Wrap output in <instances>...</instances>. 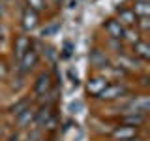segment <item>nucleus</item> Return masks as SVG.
I'll return each mask as SVG.
<instances>
[{"instance_id": "nucleus-1", "label": "nucleus", "mask_w": 150, "mask_h": 141, "mask_svg": "<svg viewBox=\"0 0 150 141\" xmlns=\"http://www.w3.org/2000/svg\"><path fill=\"white\" fill-rule=\"evenodd\" d=\"M128 96H129V87L124 83H109L98 94V98L103 102H116V100H122V98H128Z\"/></svg>"}, {"instance_id": "nucleus-2", "label": "nucleus", "mask_w": 150, "mask_h": 141, "mask_svg": "<svg viewBox=\"0 0 150 141\" xmlns=\"http://www.w3.org/2000/svg\"><path fill=\"white\" fill-rule=\"evenodd\" d=\"M148 109H150V100H148L146 94L133 96V98H129L126 103L120 105L122 115H124V113H141V115H148Z\"/></svg>"}, {"instance_id": "nucleus-3", "label": "nucleus", "mask_w": 150, "mask_h": 141, "mask_svg": "<svg viewBox=\"0 0 150 141\" xmlns=\"http://www.w3.org/2000/svg\"><path fill=\"white\" fill-rule=\"evenodd\" d=\"M49 90H53V77H51V73L41 72L38 75L36 83H34V96L36 98H43Z\"/></svg>"}, {"instance_id": "nucleus-4", "label": "nucleus", "mask_w": 150, "mask_h": 141, "mask_svg": "<svg viewBox=\"0 0 150 141\" xmlns=\"http://www.w3.org/2000/svg\"><path fill=\"white\" fill-rule=\"evenodd\" d=\"M38 60H40V53H38L34 47H30V49L25 53V56L19 60V72H21V73H28L30 70L36 68Z\"/></svg>"}, {"instance_id": "nucleus-5", "label": "nucleus", "mask_w": 150, "mask_h": 141, "mask_svg": "<svg viewBox=\"0 0 150 141\" xmlns=\"http://www.w3.org/2000/svg\"><path fill=\"white\" fill-rule=\"evenodd\" d=\"M21 25H23V30L25 32L36 30L38 25H40V13L30 9V8H25L23 9V17H21Z\"/></svg>"}, {"instance_id": "nucleus-6", "label": "nucleus", "mask_w": 150, "mask_h": 141, "mask_svg": "<svg viewBox=\"0 0 150 141\" xmlns=\"http://www.w3.org/2000/svg\"><path fill=\"white\" fill-rule=\"evenodd\" d=\"M111 135L115 139H118V141H129V139H135L139 135V128H135V126L120 124V126H116V128L111 132Z\"/></svg>"}, {"instance_id": "nucleus-7", "label": "nucleus", "mask_w": 150, "mask_h": 141, "mask_svg": "<svg viewBox=\"0 0 150 141\" xmlns=\"http://www.w3.org/2000/svg\"><path fill=\"white\" fill-rule=\"evenodd\" d=\"M88 58H90V64L94 66V68H98V70H109L111 68V60L107 58V55L103 53L101 49H94L90 51V55H88Z\"/></svg>"}, {"instance_id": "nucleus-8", "label": "nucleus", "mask_w": 150, "mask_h": 141, "mask_svg": "<svg viewBox=\"0 0 150 141\" xmlns=\"http://www.w3.org/2000/svg\"><path fill=\"white\" fill-rule=\"evenodd\" d=\"M103 30L107 32V36H109V40H116L120 41L122 36H124V30L126 28L120 25L116 19H107L105 23H103Z\"/></svg>"}, {"instance_id": "nucleus-9", "label": "nucleus", "mask_w": 150, "mask_h": 141, "mask_svg": "<svg viewBox=\"0 0 150 141\" xmlns=\"http://www.w3.org/2000/svg\"><path fill=\"white\" fill-rule=\"evenodd\" d=\"M30 47H32V40L28 36L21 34V36L15 38V43H13V56H15L17 62L23 58V56H25V53L30 49Z\"/></svg>"}, {"instance_id": "nucleus-10", "label": "nucleus", "mask_w": 150, "mask_h": 141, "mask_svg": "<svg viewBox=\"0 0 150 141\" xmlns=\"http://www.w3.org/2000/svg\"><path fill=\"white\" fill-rule=\"evenodd\" d=\"M131 51H133V56L137 60H143V62H148L150 60V45L146 41L139 40L135 43H131Z\"/></svg>"}, {"instance_id": "nucleus-11", "label": "nucleus", "mask_w": 150, "mask_h": 141, "mask_svg": "<svg viewBox=\"0 0 150 141\" xmlns=\"http://www.w3.org/2000/svg\"><path fill=\"white\" fill-rule=\"evenodd\" d=\"M109 85V81H107L105 77H101V75H96V77H90L88 79V83H86V90L90 92V96H96L98 98V94H100L103 88Z\"/></svg>"}, {"instance_id": "nucleus-12", "label": "nucleus", "mask_w": 150, "mask_h": 141, "mask_svg": "<svg viewBox=\"0 0 150 141\" xmlns=\"http://www.w3.org/2000/svg\"><path fill=\"white\" fill-rule=\"evenodd\" d=\"M116 21L124 28H133L135 23H137V15L131 11V8H122V9H118V19Z\"/></svg>"}, {"instance_id": "nucleus-13", "label": "nucleus", "mask_w": 150, "mask_h": 141, "mask_svg": "<svg viewBox=\"0 0 150 141\" xmlns=\"http://www.w3.org/2000/svg\"><path fill=\"white\" fill-rule=\"evenodd\" d=\"M120 122L126 126H135V128H139V126H143L144 122H146V115H141V113H124V115L120 117Z\"/></svg>"}, {"instance_id": "nucleus-14", "label": "nucleus", "mask_w": 150, "mask_h": 141, "mask_svg": "<svg viewBox=\"0 0 150 141\" xmlns=\"http://www.w3.org/2000/svg\"><path fill=\"white\" fill-rule=\"evenodd\" d=\"M51 115H53L51 105H40V109L34 111V124L38 126V128H43L45 122L51 119Z\"/></svg>"}, {"instance_id": "nucleus-15", "label": "nucleus", "mask_w": 150, "mask_h": 141, "mask_svg": "<svg viewBox=\"0 0 150 141\" xmlns=\"http://www.w3.org/2000/svg\"><path fill=\"white\" fill-rule=\"evenodd\" d=\"M34 122V109L32 107H28V109H25L23 113H19V115L15 117V124L17 128H28V126Z\"/></svg>"}, {"instance_id": "nucleus-16", "label": "nucleus", "mask_w": 150, "mask_h": 141, "mask_svg": "<svg viewBox=\"0 0 150 141\" xmlns=\"http://www.w3.org/2000/svg\"><path fill=\"white\" fill-rule=\"evenodd\" d=\"M131 11L139 17H150V2H133Z\"/></svg>"}, {"instance_id": "nucleus-17", "label": "nucleus", "mask_w": 150, "mask_h": 141, "mask_svg": "<svg viewBox=\"0 0 150 141\" xmlns=\"http://www.w3.org/2000/svg\"><path fill=\"white\" fill-rule=\"evenodd\" d=\"M28 107H30V100H28V98H23L21 102H17L15 105H11V107H9V113H11L13 117H17L19 113H23L25 109H28Z\"/></svg>"}, {"instance_id": "nucleus-18", "label": "nucleus", "mask_w": 150, "mask_h": 141, "mask_svg": "<svg viewBox=\"0 0 150 141\" xmlns=\"http://www.w3.org/2000/svg\"><path fill=\"white\" fill-rule=\"evenodd\" d=\"M26 2V8H30V9H34V11H43L45 9V0H25Z\"/></svg>"}, {"instance_id": "nucleus-19", "label": "nucleus", "mask_w": 150, "mask_h": 141, "mask_svg": "<svg viewBox=\"0 0 150 141\" xmlns=\"http://www.w3.org/2000/svg\"><path fill=\"white\" fill-rule=\"evenodd\" d=\"M122 40L129 41V43H135V41H139V32L137 30H131V28H126L124 30V36H122Z\"/></svg>"}, {"instance_id": "nucleus-20", "label": "nucleus", "mask_w": 150, "mask_h": 141, "mask_svg": "<svg viewBox=\"0 0 150 141\" xmlns=\"http://www.w3.org/2000/svg\"><path fill=\"white\" fill-rule=\"evenodd\" d=\"M135 26H139L141 32H148L150 30V17H139Z\"/></svg>"}, {"instance_id": "nucleus-21", "label": "nucleus", "mask_w": 150, "mask_h": 141, "mask_svg": "<svg viewBox=\"0 0 150 141\" xmlns=\"http://www.w3.org/2000/svg\"><path fill=\"white\" fill-rule=\"evenodd\" d=\"M56 30H60V21L58 23H54V25H51V26H47V28H43V30H41V36H53Z\"/></svg>"}, {"instance_id": "nucleus-22", "label": "nucleus", "mask_w": 150, "mask_h": 141, "mask_svg": "<svg viewBox=\"0 0 150 141\" xmlns=\"http://www.w3.org/2000/svg\"><path fill=\"white\" fill-rule=\"evenodd\" d=\"M43 56H47V60H49V62H54L56 60V51L53 49V47H43Z\"/></svg>"}, {"instance_id": "nucleus-23", "label": "nucleus", "mask_w": 150, "mask_h": 141, "mask_svg": "<svg viewBox=\"0 0 150 141\" xmlns=\"http://www.w3.org/2000/svg\"><path fill=\"white\" fill-rule=\"evenodd\" d=\"M69 79H71V85L73 87H79V77H77V73H73V70H69Z\"/></svg>"}, {"instance_id": "nucleus-24", "label": "nucleus", "mask_w": 150, "mask_h": 141, "mask_svg": "<svg viewBox=\"0 0 150 141\" xmlns=\"http://www.w3.org/2000/svg\"><path fill=\"white\" fill-rule=\"evenodd\" d=\"M71 55V43H66L64 45V56H69Z\"/></svg>"}, {"instance_id": "nucleus-25", "label": "nucleus", "mask_w": 150, "mask_h": 141, "mask_svg": "<svg viewBox=\"0 0 150 141\" xmlns=\"http://www.w3.org/2000/svg\"><path fill=\"white\" fill-rule=\"evenodd\" d=\"M4 75H6V64H4L2 60H0V79H2Z\"/></svg>"}, {"instance_id": "nucleus-26", "label": "nucleus", "mask_w": 150, "mask_h": 141, "mask_svg": "<svg viewBox=\"0 0 150 141\" xmlns=\"http://www.w3.org/2000/svg\"><path fill=\"white\" fill-rule=\"evenodd\" d=\"M75 109H81V102L71 103V105H69V111H71V113H75Z\"/></svg>"}, {"instance_id": "nucleus-27", "label": "nucleus", "mask_w": 150, "mask_h": 141, "mask_svg": "<svg viewBox=\"0 0 150 141\" xmlns=\"http://www.w3.org/2000/svg\"><path fill=\"white\" fill-rule=\"evenodd\" d=\"M148 81H150V77H148V75H144V77H141V85H143V87H148V85H150Z\"/></svg>"}, {"instance_id": "nucleus-28", "label": "nucleus", "mask_w": 150, "mask_h": 141, "mask_svg": "<svg viewBox=\"0 0 150 141\" xmlns=\"http://www.w3.org/2000/svg\"><path fill=\"white\" fill-rule=\"evenodd\" d=\"M9 141H19V134H13V135H9Z\"/></svg>"}, {"instance_id": "nucleus-29", "label": "nucleus", "mask_w": 150, "mask_h": 141, "mask_svg": "<svg viewBox=\"0 0 150 141\" xmlns=\"http://www.w3.org/2000/svg\"><path fill=\"white\" fill-rule=\"evenodd\" d=\"M2 135H4V126L0 124V137H2Z\"/></svg>"}, {"instance_id": "nucleus-30", "label": "nucleus", "mask_w": 150, "mask_h": 141, "mask_svg": "<svg viewBox=\"0 0 150 141\" xmlns=\"http://www.w3.org/2000/svg\"><path fill=\"white\" fill-rule=\"evenodd\" d=\"M53 2H54V4H58V6H60V4H62L64 0H53Z\"/></svg>"}, {"instance_id": "nucleus-31", "label": "nucleus", "mask_w": 150, "mask_h": 141, "mask_svg": "<svg viewBox=\"0 0 150 141\" xmlns=\"http://www.w3.org/2000/svg\"><path fill=\"white\" fill-rule=\"evenodd\" d=\"M135 2H150V0H135Z\"/></svg>"}, {"instance_id": "nucleus-32", "label": "nucleus", "mask_w": 150, "mask_h": 141, "mask_svg": "<svg viewBox=\"0 0 150 141\" xmlns=\"http://www.w3.org/2000/svg\"><path fill=\"white\" fill-rule=\"evenodd\" d=\"M129 141H143V139H139V137H135V139H129Z\"/></svg>"}, {"instance_id": "nucleus-33", "label": "nucleus", "mask_w": 150, "mask_h": 141, "mask_svg": "<svg viewBox=\"0 0 150 141\" xmlns=\"http://www.w3.org/2000/svg\"><path fill=\"white\" fill-rule=\"evenodd\" d=\"M0 41H2V36H0Z\"/></svg>"}]
</instances>
